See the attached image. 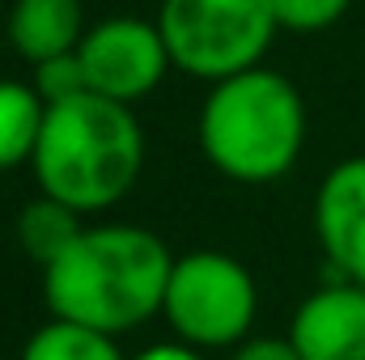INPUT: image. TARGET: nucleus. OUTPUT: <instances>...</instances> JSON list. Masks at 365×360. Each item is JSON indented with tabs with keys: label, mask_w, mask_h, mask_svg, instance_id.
<instances>
[{
	"label": "nucleus",
	"mask_w": 365,
	"mask_h": 360,
	"mask_svg": "<svg viewBox=\"0 0 365 360\" xmlns=\"http://www.w3.org/2000/svg\"><path fill=\"white\" fill-rule=\"evenodd\" d=\"M170 268L175 255L158 233L140 225H93L43 268V292L51 318L119 339L162 314Z\"/></svg>",
	"instance_id": "f257e3e1"
},
{
	"label": "nucleus",
	"mask_w": 365,
	"mask_h": 360,
	"mask_svg": "<svg viewBox=\"0 0 365 360\" xmlns=\"http://www.w3.org/2000/svg\"><path fill=\"white\" fill-rule=\"evenodd\" d=\"M259 292L234 255L191 250L175 259L162 314L187 348H230L251 335Z\"/></svg>",
	"instance_id": "39448f33"
},
{
	"label": "nucleus",
	"mask_w": 365,
	"mask_h": 360,
	"mask_svg": "<svg viewBox=\"0 0 365 360\" xmlns=\"http://www.w3.org/2000/svg\"><path fill=\"white\" fill-rule=\"evenodd\" d=\"M81 221H86V216H81L77 208H68V203H60V199H51V195H38L34 203L21 208L17 238H21L26 255H30L38 268H51V263L86 233Z\"/></svg>",
	"instance_id": "9b49d317"
},
{
	"label": "nucleus",
	"mask_w": 365,
	"mask_h": 360,
	"mask_svg": "<svg viewBox=\"0 0 365 360\" xmlns=\"http://www.w3.org/2000/svg\"><path fill=\"white\" fill-rule=\"evenodd\" d=\"M158 30L175 68L217 85L259 68L280 26L272 0H162Z\"/></svg>",
	"instance_id": "20e7f679"
},
{
	"label": "nucleus",
	"mask_w": 365,
	"mask_h": 360,
	"mask_svg": "<svg viewBox=\"0 0 365 360\" xmlns=\"http://www.w3.org/2000/svg\"><path fill=\"white\" fill-rule=\"evenodd\" d=\"M4 30L13 51L30 64L73 55L86 38V4L81 0H13Z\"/></svg>",
	"instance_id": "1a4fd4ad"
},
{
	"label": "nucleus",
	"mask_w": 365,
	"mask_h": 360,
	"mask_svg": "<svg viewBox=\"0 0 365 360\" xmlns=\"http://www.w3.org/2000/svg\"><path fill=\"white\" fill-rule=\"evenodd\" d=\"M314 233L344 280L365 284V157L340 162L314 199Z\"/></svg>",
	"instance_id": "6e6552de"
},
{
	"label": "nucleus",
	"mask_w": 365,
	"mask_h": 360,
	"mask_svg": "<svg viewBox=\"0 0 365 360\" xmlns=\"http://www.w3.org/2000/svg\"><path fill=\"white\" fill-rule=\"evenodd\" d=\"M136 360H204L195 348H187V344H153V348H145Z\"/></svg>",
	"instance_id": "dca6fc26"
},
{
	"label": "nucleus",
	"mask_w": 365,
	"mask_h": 360,
	"mask_svg": "<svg viewBox=\"0 0 365 360\" xmlns=\"http://www.w3.org/2000/svg\"><path fill=\"white\" fill-rule=\"evenodd\" d=\"M38 97L47 106H60V102H73L81 93H90V81H86V68H81V55H56V60H43L34 64V81H30Z\"/></svg>",
	"instance_id": "ddd939ff"
},
{
	"label": "nucleus",
	"mask_w": 365,
	"mask_h": 360,
	"mask_svg": "<svg viewBox=\"0 0 365 360\" xmlns=\"http://www.w3.org/2000/svg\"><path fill=\"white\" fill-rule=\"evenodd\" d=\"M77 55H81L90 93H102L123 106L149 97L170 68L166 38L158 21H145V17H110L90 26Z\"/></svg>",
	"instance_id": "423d86ee"
},
{
	"label": "nucleus",
	"mask_w": 365,
	"mask_h": 360,
	"mask_svg": "<svg viewBox=\"0 0 365 360\" xmlns=\"http://www.w3.org/2000/svg\"><path fill=\"white\" fill-rule=\"evenodd\" d=\"M302 360H365V284L340 280L310 292L289 327Z\"/></svg>",
	"instance_id": "0eeeda50"
},
{
	"label": "nucleus",
	"mask_w": 365,
	"mask_h": 360,
	"mask_svg": "<svg viewBox=\"0 0 365 360\" xmlns=\"http://www.w3.org/2000/svg\"><path fill=\"white\" fill-rule=\"evenodd\" d=\"M34 179L43 195L77 208L81 216L119 203L145 166V132L132 106L102 93L47 106L43 140L34 153Z\"/></svg>",
	"instance_id": "f03ea898"
},
{
	"label": "nucleus",
	"mask_w": 365,
	"mask_h": 360,
	"mask_svg": "<svg viewBox=\"0 0 365 360\" xmlns=\"http://www.w3.org/2000/svg\"><path fill=\"white\" fill-rule=\"evenodd\" d=\"M306 140V106L289 77L247 68L217 81L200 106V149L234 182H272L293 170Z\"/></svg>",
	"instance_id": "7ed1b4c3"
},
{
	"label": "nucleus",
	"mask_w": 365,
	"mask_h": 360,
	"mask_svg": "<svg viewBox=\"0 0 365 360\" xmlns=\"http://www.w3.org/2000/svg\"><path fill=\"white\" fill-rule=\"evenodd\" d=\"M21 360H128L119 352L115 335H102L93 327H77L64 318H51L47 327H38L26 348Z\"/></svg>",
	"instance_id": "f8f14e48"
},
{
	"label": "nucleus",
	"mask_w": 365,
	"mask_h": 360,
	"mask_svg": "<svg viewBox=\"0 0 365 360\" xmlns=\"http://www.w3.org/2000/svg\"><path fill=\"white\" fill-rule=\"evenodd\" d=\"M353 0H272L276 26L293 34H319L349 13Z\"/></svg>",
	"instance_id": "4468645a"
},
{
	"label": "nucleus",
	"mask_w": 365,
	"mask_h": 360,
	"mask_svg": "<svg viewBox=\"0 0 365 360\" xmlns=\"http://www.w3.org/2000/svg\"><path fill=\"white\" fill-rule=\"evenodd\" d=\"M234 360H302V352H297L289 339L264 335V339H242L238 352H234Z\"/></svg>",
	"instance_id": "2eb2a0df"
},
{
	"label": "nucleus",
	"mask_w": 365,
	"mask_h": 360,
	"mask_svg": "<svg viewBox=\"0 0 365 360\" xmlns=\"http://www.w3.org/2000/svg\"><path fill=\"white\" fill-rule=\"evenodd\" d=\"M43 123H47V102L34 85L0 81V170L34 162Z\"/></svg>",
	"instance_id": "9d476101"
}]
</instances>
